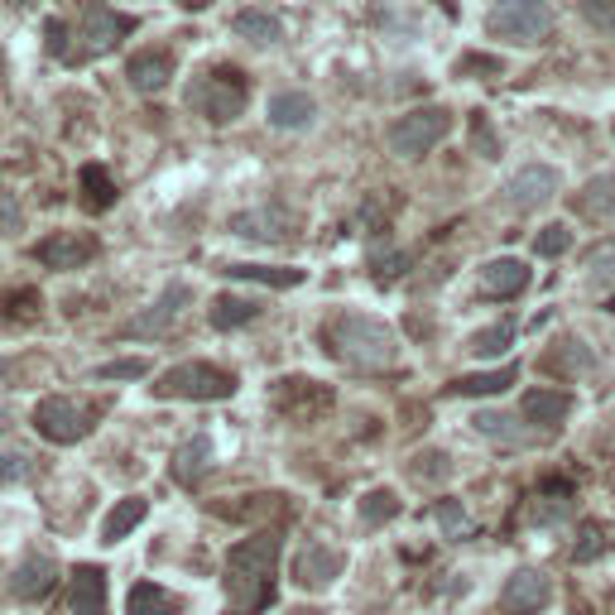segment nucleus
<instances>
[{
  "label": "nucleus",
  "mask_w": 615,
  "mask_h": 615,
  "mask_svg": "<svg viewBox=\"0 0 615 615\" xmlns=\"http://www.w3.org/2000/svg\"><path fill=\"white\" fill-rule=\"evenodd\" d=\"M145 515H150V501H145V495H125V501H116L111 515L101 519V543H121L130 529L145 525Z\"/></svg>",
  "instance_id": "obj_21"
},
{
  "label": "nucleus",
  "mask_w": 615,
  "mask_h": 615,
  "mask_svg": "<svg viewBox=\"0 0 615 615\" xmlns=\"http://www.w3.org/2000/svg\"><path fill=\"white\" fill-rule=\"evenodd\" d=\"M231 235H245V241H289L294 235V217L279 212V207H255V212H235L231 217Z\"/></svg>",
  "instance_id": "obj_15"
},
{
  "label": "nucleus",
  "mask_w": 615,
  "mask_h": 615,
  "mask_svg": "<svg viewBox=\"0 0 615 615\" xmlns=\"http://www.w3.org/2000/svg\"><path fill=\"white\" fill-rule=\"evenodd\" d=\"M188 304H193V289H188L183 279H174V284H168V289H164L160 298H154V304H150L145 312H135V318H130V322L121 327V332H125V337H164L168 327H174V322L183 318V308H188Z\"/></svg>",
  "instance_id": "obj_11"
},
{
  "label": "nucleus",
  "mask_w": 615,
  "mask_h": 615,
  "mask_svg": "<svg viewBox=\"0 0 615 615\" xmlns=\"http://www.w3.org/2000/svg\"><path fill=\"white\" fill-rule=\"evenodd\" d=\"M476 279H481V294H491V298H515V294H525L529 270H525V260L501 255V260H486V265L476 270Z\"/></svg>",
  "instance_id": "obj_17"
},
{
  "label": "nucleus",
  "mask_w": 615,
  "mask_h": 615,
  "mask_svg": "<svg viewBox=\"0 0 615 615\" xmlns=\"http://www.w3.org/2000/svg\"><path fill=\"white\" fill-rule=\"evenodd\" d=\"M515 385V365H501V371H486V375H462L448 395H466V399H476V395H501V389Z\"/></svg>",
  "instance_id": "obj_31"
},
{
  "label": "nucleus",
  "mask_w": 615,
  "mask_h": 615,
  "mask_svg": "<svg viewBox=\"0 0 615 615\" xmlns=\"http://www.w3.org/2000/svg\"><path fill=\"white\" fill-rule=\"evenodd\" d=\"M97 381H145L150 375V361H140V356H125V361H107V365H97Z\"/></svg>",
  "instance_id": "obj_38"
},
{
  "label": "nucleus",
  "mask_w": 615,
  "mask_h": 615,
  "mask_svg": "<svg viewBox=\"0 0 615 615\" xmlns=\"http://www.w3.org/2000/svg\"><path fill=\"white\" fill-rule=\"evenodd\" d=\"M274 562H279V534L260 529L241 539L227 558V606L231 615H260L274 601Z\"/></svg>",
  "instance_id": "obj_1"
},
{
  "label": "nucleus",
  "mask_w": 615,
  "mask_h": 615,
  "mask_svg": "<svg viewBox=\"0 0 615 615\" xmlns=\"http://www.w3.org/2000/svg\"><path fill=\"white\" fill-rule=\"evenodd\" d=\"M342 568H347V558L337 553V548L308 543L304 553L294 558V582H298V586H308V592H327V586L342 578Z\"/></svg>",
  "instance_id": "obj_14"
},
{
  "label": "nucleus",
  "mask_w": 615,
  "mask_h": 615,
  "mask_svg": "<svg viewBox=\"0 0 615 615\" xmlns=\"http://www.w3.org/2000/svg\"><path fill=\"white\" fill-rule=\"evenodd\" d=\"M509 347H515V322H495V327H486V332H476L466 342V351L481 356V361H501Z\"/></svg>",
  "instance_id": "obj_32"
},
{
  "label": "nucleus",
  "mask_w": 615,
  "mask_h": 615,
  "mask_svg": "<svg viewBox=\"0 0 615 615\" xmlns=\"http://www.w3.org/2000/svg\"><path fill=\"white\" fill-rule=\"evenodd\" d=\"M448 135H452V111L448 107H418V111L399 116V121L385 130L389 150H395L399 160H418V154L438 150Z\"/></svg>",
  "instance_id": "obj_5"
},
{
  "label": "nucleus",
  "mask_w": 615,
  "mask_h": 615,
  "mask_svg": "<svg viewBox=\"0 0 615 615\" xmlns=\"http://www.w3.org/2000/svg\"><path fill=\"white\" fill-rule=\"evenodd\" d=\"M235 39H245V44H260V48H274L284 44V24L270 15V10H241V15L231 20Z\"/></svg>",
  "instance_id": "obj_23"
},
{
  "label": "nucleus",
  "mask_w": 615,
  "mask_h": 615,
  "mask_svg": "<svg viewBox=\"0 0 615 615\" xmlns=\"http://www.w3.org/2000/svg\"><path fill=\"white\" fill-rule=\"evenodd\" d=\"M601 553H606V529L586 519V525L578 529V543H572V558H578V562H596Z\"/></svg>",
  "instance_id": "obj_37"
},
{
  "label": "nucleus",
  "mask_w": 615,
  "mask_h": 615,
  "mask_svg": "<svg viewBox=\"0 0 615 615\" xmlns=\"http://www.w3.org/2000/svg\"><path fill=\"white\" fill-rule=\"evenodd\" d=\"M58 586V562L54 558H44V553H30L15 568V578H10V592H15L20 601H39V596H48Z\"/></svg>",
  "instance_id": "obj_18"
},
{
  "label": "nucleus",
  "mask_w": 615,
  "mask_h": 615,
  "mask_svg": "<svg viewBox=\"0 0 615 615\" xmlns=\"http://www.w3.org/2000/svg\"><path fill=\"white\" fill-rule=\"evenodd\" d=\"M10 424H15V414H10V404H0V433H6Z\"/></svg>",
  "instance_id": "obj_47"
},
{
  "label": "nucleus",
  "mask_w": 615,
  "mask_h": 615,
  "mask_svg": "<svg viewBox=\"0 0 615 615\" xmlns=\"http://www.w3.org/2000/svg\"><path fill=\"white\" fill-rule=\"evenodd\" d=\"M160 399H193V404H207V399H231L235 395V375L217 371L207 361H183L174 371H164L160 381L150 385Z\"/></svg>",
  "instance_id": "obj_4"
},
{
  "label": "nucleus",
  "mask_w": 615,
  "mask_h": 615,
  "mask_svg": "<svg viewBox=\"0 0 615 615\" xmlns=\"http://www.w3.org/2000/svg\"><path fill=\"white\" fill-rule=\"evenodd\" d=\"M231 279H251V284H270V289H294L298 279H304V270L294 265H227Z\"/></svg>",
  "instance_id": "obj_30"
},
{
  "label": "nucleus",
  "mask_w": 615,
  "mask_h": 615,
  "mask_svg": "<svg viewBox=\"0 0 615 615\" xmlns=\"http://www.w3.org/2000/svg\"><path fill=\"white\" fill-rule=\"evenodd\" d=\"M0 77H6V54H0Z\"/></svg>",
  "instance_id": "obj_50"
},
{
  "label": "nucleus",
  "mask_w": 615,
  "mask_h": 615,
  "mask_svg": "<svg viewBox=\"0 0 615 615\" xmlns=\"http://www.w3.org/2000/svg\"><path fill=\"white\" fill-rule=\"evenodd\" d=\"M10 10H20L24 15V10H34V0H10Z\"/></svg>",
  "instance_id": "obj_48"
},
{
  "label": "nucleus",
  "mask_w": 615,
  "mask_h": 615,
  "mask_svg": "<svg viewBox=\"0 0 615 615\" xmlns=\"http://www.w3.org/2000/svg\"><path fill=\"white\" fill-rule=\"evenodd\" d=\"M91 255H97V235L87 231H54L34 245V260L44 270H83Z\"/></svg>",
  "instance_id": "obj_13"
},
{
  "label": "nucleus",
  "mask_w": 615,
  "mask_h": 615,
  "mask_svg": "<svg viewBox=\"0 0 615 615\" xmlns=\"http://www.w3.org/2000/svg\"><path fill=\"white\" fill-rule=\"evenodd\" d=\"M578 212L592 217V221H615V174H596V178L582 183Z\"/></svg>",
  "instance_id": "obj_24"
},
{
  "label": "nucleus",
  "mask_w": 615,
  "mask_h": 615,
  "mask_svg": "<svg viewBox=\"0 0 615 615\" xmlns=\"http://www.w3.org/2000/svg\"><path fill=\"white\" fill-rule=\"evenodd\" d=\"M471 424H476V433H481V438H495V442H509V448H519V442H525V428H515V418H509V414H495V409H481L476 418H471Z\"/></svg>",
  "instance_id": "obj_35"
},
{
  "label": "nucleus",
  "mask_w": 615,
  "mask_h": 615,
  "mask_svg": "<svg viewBox=\"0 0 615 615\" xmlns=\"http://www.w3.org/2000/svg\"><path fill=\"white\" fill-rule=\"evenodd\" d=\"M174 611H178V601L160 582H135L125 596V615H174Z\"/></svg>",
  "instance_id": "obj_27"
},
{
  "label": "nucleus",
  "mask_w": 615,
  "mask_h": 615,
  "mask_svg": "<svg viewBox=\"0 0 615 615\" xmlns=\"http://www.w3.org/2000/svg\"><path fill=\"white\" fill-rule=\"evenodd\" d=\"M212 327L217 332H231V327H245V322H255L260 318V298H251V294H221V298H212Z\"/></svg>",
  "instance_id": "obj_25"
},
{
  "label": "nucleus",
  "mask_w": 615,
  "mask_h": 615,
  "mask_svg": "<svg viewBox=\"0 0 615 615\" xmlns=\"http://www.w3.org/2000/svg\"><path fill=\"white\" fill-rule=\"evenodd\" d=\"M20 227H24V207H20L15 193L0 183V235H15Z\"/></svg>",
  "instance_id": "obj_43"
},
{
  "label": "nucleus",
  "mask_w": 615,
  "mask_h": 615,
  "mask_svg": "<svg viewBox=\"0 0 615 615\" xmlns=\"http://www.w3.org/2000/svg\"><path fill=\"white\" fill-rule=\"evenodd\" d=\"M452 73H457V77H501L505 63L491 58V54H462V58L452 63Z\"/></svg>",
  "instance_id": "obj_41"
},
{
  "label": "nucleus",
  "mask_w": 615,
  "mask_h": 615,
  "mask_svg": "<svg viewBox=\"0 0 615 615\" xmlns=\"http://www.w3.org/2000/svg\"><path fill=\"white\" fill-rule=\"evenodd\" d=\"M399 495L389 491V486H375V491H365L361 495V525L365 529H381V525H389V519H399Z\"/></svg>",
  "instance_id": "obj_28"
},
{
  "label": "nucleus",
  "mask_w": 615,
  "mask_h": 615,
  "mask_svg": "<svg viewBox=\"0 0 615 615\" xmlns=\"http://www.w3.org/2000/svg\"><path fill=\"white\" fill-rule=\"evenodd\" d=\"M130 30H135V20L116 15V10H107V6H97V0H91L83 24L73 30V39H83V44H77V54H73V63L97 58V54H111V48L121 44V34H130Z\"/></svg>",
  "instance_id": "obj_9"
},
{
  "label": "nucleus",
  "mask_w": 615,
  "mask_h": 615,
  "mask_svg": "<svg viewBox=\"0 0 615 615\" xmlns=\"http://www.w3.org/2000/svg\"><path fill=\"white\" fill-rule=\"evenodd\" d=\"M438 525H442V534H448V539H466L471 519H466L462 501H438Z\"/></svg>",
  "instance_id": "obj_42"
},
{
  "label": "nucleus",
  "mask_w": 615,
  "mask_h": 615,
  "mask_svg": "<svg viewBox=\"0 0 615 615\" xmlns=\"http://www.w3.org/2000/svg\"><path fill=\"white\" fill-rule=\"evenodd\" d=\"M558 188H562L558 168L529 164V168H519V174L505 183V207L509 212H539V207H548L558 198Z\"/></svg>",
  "instance_id": "obj_10"
},
{
  "label": "nucleus",
  "mask_w": 615,
  "mask_h": 615,
  "mask_svg": "<svg viewBox=\"0 0 615 615\" xmlns=\"http://www.w3.org/2000/svg\"><path fill=\"white\" fill-rule=\"evenodd\" d=\"M471 140H476V150L486 154V160H501V140L491 135V121H486V111H471Z\"/></svg>",
  "instance_id": "obj_44"
},
{
  "label": "nucleus",
  "mask_w": 615,
  "mask_h": 615,
  "mask_svg": "<svg viewBox=\"0 0 615 615\" xmlns=\"http://www.w3.org/2000/svg\"><path fill=\"white\" fill-rule=\"evenodd\" d=\"M270 404L284 418H294V424H308V418L332 409V389H327L322 381H308V375H284V381H274Z\"/></svg>",
  "instance_id": "obj_8"
},
{
  "label": "nucleus",
  "mask_w": 615,
  "mask_h": 615,
  "mask_svg": "<svg viewBox=\"0 0 615 615\" xmlns=\"http://www.w3.org/2000/svg\"><path fill=\"white\" fill-rule=\"evenodd\" d=\"M548 601H553V582H548V572H539V568L509 572V582L501 586V611L505 615H539Z\"/></svg>",
  "instance_id": "obj_12"
},
{
  "label": "nucleus",
  "mask_w": 615,
  "mask_h": 615,
  "mask_svg": "<svg viewBox=\"0 0 615 615\" xmlns=\"http://www.w3.org/2000/svg\"><path fill=\"white\" fill-rule=\"evenodd\" d=\"M39 471V457L24 452V448H0V486H24L34 481Z\"/></svg>",
  "instance_id": "obj_34"
},
{
  "label": "nucleus",
  "mask_w": 615,
  "mask_h": 615,
  "mask_svg": "<svg viewBox=\"0 0 615 615\" xmlns=\"http://www.w3.org/2000/svg\"><path fill=\"white\" fill-rule=\"evenodd\" d=\"M543 371H558V375H578V371H592V351L578 337H562L558 351L543 356Z\"/></svg>",
  "instance_id": "obj_29"
},
{
  "label": "nucleus",
  "mask_w": 615,
  "mask_h": 615,
  "mask_svg": "<svg viewBox=\"0 0 615 615\" xmlns=\"http://www.w3.org/2000/svg\"><path fill=\"white\" fill-rule=\"evenodd\" d=\"M568 245H572V231L562 227V221H548V227L534 235V251H539L543 260H558L562 251H568Z\"/></svg>",
  "instance_id": "obj_39"
},
{
  "label": "nucleus",
  "mask_w": 615,
  "mask_h": 615,
  "mask_svg": "<svg viewBox=\"0 0 615 615\" xmlns=\"http://www.w3.org/2000/svg\"><path fill=\"white\" fill-rule=\"evenodd\" d=\"M125 77L135 91L154 97V91H164L174 83V54H168V48H140V54L125 63Z\"/></svg>",
  "instance_id": "obj_16"
},
{
  "label": "nucleus",
  "mask_w": 615,
  "mask_h": 615,
  "mask_svg": "<svg viewBox=\"0 0 615 615\" xmlns=\"http://www.w3.org/2000/svg\"><path fill=\"white\" fill-rule=\"evenodd\" d=\"M322 342L337 361L356 365V371H389L399 361V337L385 318H371V312H337L332 322L322 327Z\"/></svg>",
  "instance_id": "obj_2"
},
{
  "label": "nucleus",
  "mask_w": 615,
  "mask_h": 615,
  "mask_svg": "<svg viewBox=\"0 0 615 615\" xmlns=\"http://www.w3.org/2000/svg\"><path fill=\"white\" fill-rule=\"evenodd\" d=\"M404 265H409V255H381L375 260V279H395V274H404Z\"/></svg>",
  "instance_id": "obj_46"
},
{
  "label": "nucleus",
  "mask_w": 615,
  "mask_h": 615,
  "mask_svg": "<svg viewBox=\"0 0 615 615\" xmlns=\"http://www.w3.org/2000/svg\"><path fill=\"white\" fill-rule=\"evenodd\" d=\"M568 409H572V395H562V389H529L525 395V418H534V424H543V428L562 424Z\"/></svg>",
  "instance_id": "obj_26"
},
{
  "label": "nucleus",
  "mask_w": 615,
  "mask_h": 615,
  "mask_svg": "<svg viewBox=\"0 0 615 615\" xmlns=\"http://www.w3.org/2000/svg\"><path fill=\"white\" fill-rule=\"evenodd\" d=\"M91 424H97V414H91L87 404H77L73 395H44V399L34 404L39 438L58 442V448H73V442H83L91 433Z\"/></svg>",
  "instance_id": "obj_7"
},
{
  "label": "nucleus",
  "mask_w": 615,
  "mask_h": 615,
  "mask_svg": "<svg viewBox=\"0 0 615 615\" xmlns=\"http://www.w3.org/2000/svg\"><path fill=\"white\" fill-rule=\"evenodd\" d=\"M68 611L73 615H101L107 611V572L83 562L68 582Z\"/></svg>",
  "instance_id": "obj_19"
},
{
  "label": "nucleus",
  "mask_w": 615,
  "mask_h": 615,
  "mask_svg": "<svg viewBox=\"0 0 615 615\" xmlns=\"http://www.w3.org/2000/svg\"><path fill=\"white\" fill-rule=\"evenodd\" d=\"M486 30L505 44H539L553 30V6L548 0H501L486 15Z\"/></svg>",
  "instance_id": "obj_6"
},
{
  "label": "nucleus",
  "mask_w": 615,
  "mask_h": 615,
  "mask_svg": "<svg viewBox=\"0 0 615 615\" xmlns=\"http://www.w3.org/2000/svg\"><path fill=\"white\" fill-rule=\"evenodd\" d=\"M409 471H414V481H448L452 462H448V452H418Z\"/></svg>",
  "instance_id": "obj_40"
},
{
  "label": "nucleus",
  "mask_w": 615,
  "mask_h": 615,
  "mask_svg": "<svg viewBox=\"0 0 615 615\" xmlns=\"http://www.w3.org/2000/svg\"><path fill=\"white\" fill-rule=\"evenodd\" d=\"M438 6H442V10H448V15H452V10H457V6H452V0H438Z\"/></svg>",
  "instance_id": "obj_49"
},
{
  "label": "nucleus",
  "mask_w": 615,
  "mask_h": 615,
  "mask_svg": "<svg viewBox=\"0 0 615 615\" xmlns=\"http://www.w3.org/2000/svg\"><path fill=\"white\" fill-rule=\"evenodd\" d=\"M606 284H615V251H601L592 260V289H606Z\"/></svg>",
  "instance_id": "obj_45"
},
{
  "label": "nucleus",
  "mask_w": 615,
  "mask_h": 615,
  "mask_svg": "<svg viewBox=\"0 0 615 615\" xmlns=\"http://www.w3.org/2000/svg\"><path fill=\"white\" fill-rule=\"evenodd\" d=\"M578 15L592 24L596 34H611L615 39V0H578Z\"/></svg>",
  "instance_id": "obj_36"
},
{
  "label": "nucleus",
  "mask_w": 615,
  "mask_h": 615,
  "mask_svg": "<svg viewBox=\"0 0 615 615\" xmlns=\"http://www.w3.org/2000/svg\"><path fill=\"white\" fill-rule=\"evenodd\" d=\"M83 202L91 207V212H107V207L116 202V183L101 164H87L83 168Z\"/></svg>",
  "instance_id": "obj_33"
},
{
  "label": "nucleus",
  "mask_w": 615,
  "mask_h": 615,
  "mask_svg": "<svg viewBox=\"0 0 615 615\" xmlns=\"http://www.w3.org/2000/svg\"><path fill=\"white\" fill-rule=\"evenodd\" d=\"M245 101H251V87H245L241 68H212L188 87V107L198 116H207V121H217V125L235 121V116L245 111Z\"/></svg>",
  "instance_id": "obj_3"
},
{
  "label": "nucleus",
  "mask_w": 615,
  "mask_h": 615,
  "mask_svg": "<svg viewBox=\"0 0 615 615\" xmlns=\"http://www.w3.org/2000/svg\"><path fill=\"white\" fill-rule=\"evenodd\" d=\"M207 471H212V438H188L174 452V481L178 486H198Z\"/></svg>",
  "instance_id": "obj_22"
},
{
  "label": "nucleus",
  "mask_w": 615,
  "mask_h": 615,
  "mask_svg": "<svg viewBox=\"0 0 615 615\" xmlns=\"http://www.w3.org/2000/svg\"><path fill=\"white\" fill-rule=\"evenodd\" d=\"M265 121L274 130H304L318 121V101H312L308 91H274L270 107H265Z\"/></svg>",
  "instance_id": "obj_20"
}]
</instances>
